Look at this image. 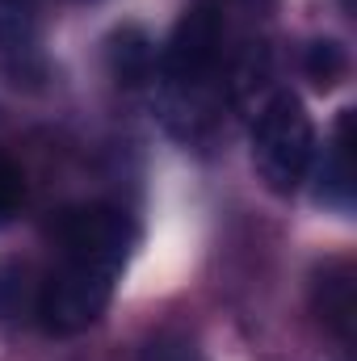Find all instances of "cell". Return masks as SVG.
Instances as JSON below:
<instances>
[{
    "label": "cell",
    "mask_w": 357,
    "mask_h": 361,
    "mask_svg": "<svg viewBox=\"0 0 357 361\" xmlns=\"http://www.w3.org/2000/svg\"><path fill=\"white\" fill-rule=\"evenodd\" d=\"M253 164L273 193H294L315 164V126L290 89H269L253 109Z\"/></svg>",
    "instance_id": "6da1fadb"
},
{
    "label": "cell",
    "mask_w": 357,
    "mask_h": 361,
    "mask_svg": "<svg viewBox=\"0 0 357 361\" xmlns=\"http://www.w3.org/2000/svg\"><path fill=\"white\" fill-rule=\"evenodd\" d=\"M122 269L85 261V257H55L51 273L34 290V315L51 336H80L92 328L114 298Z\"/></svg>",
    "instance_id": "7a4b0ae2"
},
{
    "label": "cell",
    "mask_w": 357,
    "mask_h": 361,
    "mask_svg": "<svg viewBox=\"0 0 357 361\" xmlns=\"http://www.w3.org/2000/svg\"><path fill=\"white\" fill-rule=\"evenodd\" d=\"M51 248L55 257H85L101 261L114 269H126L135 244H139V227L126 210L109 206V202H80V206H63L51 219Z\"/></svg>",
    "instance_id": "3957f363"
},
{
    "label": "cell",
    "mask_w": 357,
    "mask_h": 361,
    "mask_svg": "<svg viewBox=\"0 0 357 361\" xmlns=\"http://www.w3.org/2000/svg\"><path fill=\"white\" fill-rule=\"evenodd\" d=\"M0 76L13 85L47 80V38L38 0H0Z\"/></svg>",
    "instance_id": "277c9868"
},
{
    "label": "cell",
    "mask_w": 357,
    "mask_h": 361,
    "mask_svg": "<svg viewBox=\"0 0 357 361\" xmlns=\"http://www.w3.org/2000/svg\"><path fill=\"white\" fill-rule=\"evenodd\" d=\"M315 197L324 206H337L341 214L353 210V109H341L332 139L315 164Z\"/></svg>",
    "instance_id": "5b68a950"
},
{
    "label": "cell",
    "mask_w": 357,
    "mask_h": 361,
    "mask_svg": "<svg viewBox=\"0 0 357 361\" xmlns=\"http://www.w3.org/2000/svg\"><path fill=\"white\" fill-rule=\"evenodd\" d=\"M311 307H315L320 324H324L341 345L353 341V265H349V261H328V265L315 269Z\"/></svg>",
    "instance_id": "8992f818"
},
{
    "label": "cell",
    "mask_w": 357,
    "mask_h": 361,
    "mask_svg": "<svg viewBox=\"0 0 357 361\" xmlns=\"http://www.w3.org/2000/svg\"><path fill=\"white\" fill-rule=\"evenodd\" d=\"M156 55H160L156 42H152L143 30H135V25L118 30V34L109 38V47H105L109 72H114L118 85H152V76H156Z\"/></svg>",
    "instance_id": "52a82bcc"
},
{
    "label": "cell",
    "mask_w": 357,
    "mask_h": 361,
    "mask_svg": "<svg viewBox=\"0 0 357 361\" xmlns=\"http://www.w3.org/2000/svg\"><path fill=\"white\" fill-rule=\"evenodd\" d=\"M139 361H206V353H202L198 336H189L185 328H160L139 349Z\"/></svg>",
    "instance_id": "ba28073f"
},
{
    "label": "cell",
    "mask_w": 357,
    "mask_h": 361,
    "mask_svg": "<svg viewBox=\"0 0 357 361\" xmlns=\"http://www.w3.org/2000/svg\"><path fill=\"white\" fill-rule=\"evenodd\" d=\"M345 68H349V59H345V51H341L337 42H311L307 55H303V72H307L320 89H332V85L345 76Z\"/></svg>",
    "instance_id": "9c48e42d"
},
{
    "label": "cell",
    "mask_w": 357,
    "mask_h": 361,
    "mask_svg": "<svg viewBox=\"0 0 357 361\" xmlns=\"http://www.w3.org/2000/svg\"><path fill=\"white\" fill-rule=\"evenodd\" d=\"M21 206H25V169L8 152H0V227H8L21 214Z\"/></svg>",
    "instance_id": "30bf717a"
},
{
    "label": "cell",
    "mask_w": 357,
    "mask_h": 361,
    "mask_svg": "<svg viewBox=\"0 0 357 361\" xmlns=\"http://www.w3.org/2000/svg\"><path fill=\"white\" fill-rule=\"evenodd\" d=\"M21 281H25V265H4L0 269V315H8L21 298Z\"/></svg>",
    "instance_id": "8fae6325"
},
{
    "label": "cell",
    "mask_w": 357,
    "mask_h": 361,
    "mask_svg": "<svg viewBox=\"0 0 357 361\" xmlns=\"http://www.w3.org/2000/svg\"><path fill=\"white\" fill-rule=\"evenodd\" d=\"M76 4H92V0H76Z\"/></svg>",
    "instance_id": "7c38bea8"
}]
</instances>
